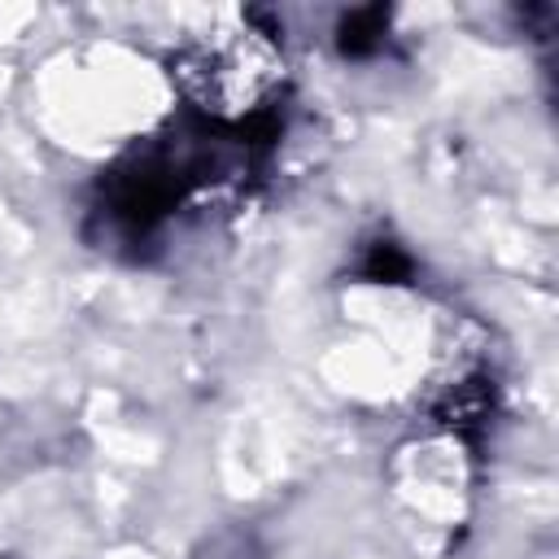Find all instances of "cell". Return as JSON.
<instances>
[{
    "label": "cell",
    "mask_w": 559,
    "mask_h": 559,
    "mask_svg": "<svg viewBox=\"0 0 559 559\" xmlns=\"http://www.w3.org/2000/svg\"><path fill=\"white\" fill-rule=\"evenodd\" d=\"M170 79L210 122L236 127L262 118L271 114V100L284 83L280 31L266 22V13L249 9L240 26L183 44L170 57Z\"/></svg>",
    "instance_id": "cell-1"
},
{
    "label": "cell",
    "mask_w": 559,
    "mask_h": 559,
    "mask_svg": "<svg viewBox=\"0 0 559 559\" xmlns=\"http://www.w3.org/2000/svg\"><path fill=\"white\" fill-rule=\"evenodd\" d=\"M362 275H367V280H389V284H397V280L411 275V262H406V253H402L397 245L380 240V245H371V258H367Z\"/></svg>",
    "instance_id": "cell-3"
},
{
    "label": "cell",
    "mask_w": 559,
    "mask_h": 559,
    "mask_svg": "<svg viewBox=\"0 0 559 559\" xmlns=\"http://www.w3.org/2000/svg\"><path fill=\"white\" fill-rule=\"evenodd\" d=\"M384 39H389V9L384 4L349 9L336 26V48L345 57H371L376 48H384Z\"/></svg>",
    "instance_id": "cell-2"
},
{
    "label": "cell",
    "mask_w": 559,
    "mask_h": 559,
    "mask_svg": "<svg viewBox=\"0 0 559 559\" xmlns=\"http://www.w3.org/2000/svg\"><path fill=\"white\" fill-rule=\"evenodd\" d=\"M197 559H262V550H258V542H253L249 533L227 528V533H218L214 542H205V550H201Z\"/></svg>",
    "instance_id": "cell-4"
}]
</instances>
